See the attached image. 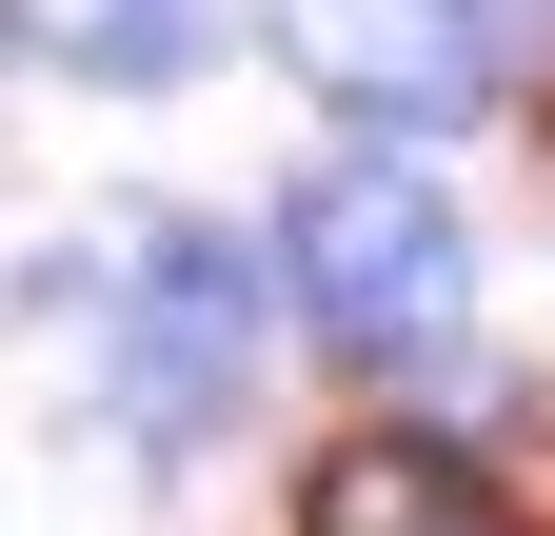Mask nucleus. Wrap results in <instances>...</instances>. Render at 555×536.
Listing matches in <instances>:
<instances>
[{
    "label": "nucleus",
    "instance_id": "1",
    "mask_svg": "<svg viewBox=\"0 0 555 536\" xmlns=\"http://www.w3.org/2000/svg\"><path fill=\"white\" fill-rule=\"evenodd\" d=\"M278 279H298V339H337V358H456L476 239L416 159H318L278 199Z\"/></svg>",
    "mask_w": 555,
    "mask_h": 536
},
{
    "label": "nucleus",
    "instance_id": "2",
    "mask_svg": "<svg viewBox=\"0 0 555 536\" xmlns=\"http://www.w3.org/2000/svg\"><path fill=\"white\" fill-rule=\"evenodd\" d=\"M278 258H238V239H198V219H159L139 239V298H100L119 318V437L139 457H198L238 418V378H258V339H278Z\"/></svg>",
    "mask_w": 555,
    "mask_h": 536
},
{
    "label": "nucleus",
    "instance_id": "3",
    "mask_svg": "<svg viewBox=\"0 0 555 536\" xmlns=\"http://www.w3.org/2000/svg\"><path fill=\"white\" fill-rule=\"evenodd\" d=\"M278 60L337 119H377V140H456L496 100V21L476 0H278Z\"/></svg>",
    "mask_w": 555,
    "mask_h": 536
},
{
    "label": "nucleus",
    "instance_id": "4",
    "mask_svg": "<svg viewBox=\"0 0 555 536\" xmlns=\"http://www.w3.org/2000/svg\"><path fill=\"white\" fill-rule=\"evenodd\" d=\"M298 536H516V497L456 437H337L298 477Z\"/></svg>",
    "mask_w": 555,
    "mask_h": 536
},
{
    "label": "nucleus",
    "instance_id": "5",
    "mask_svg": "<svg viewBox=\"0 0 555 536\" xmlns=\"http://www.w3.org/2000/svg\"><path fill=\"white\" fill-rule=\"evenodd\" d=\"M198 40H219V0H21L40 80H179Z\"/></svg>",
    "mask_w": 555,
    "mask_h": 536
}]
</instances>
